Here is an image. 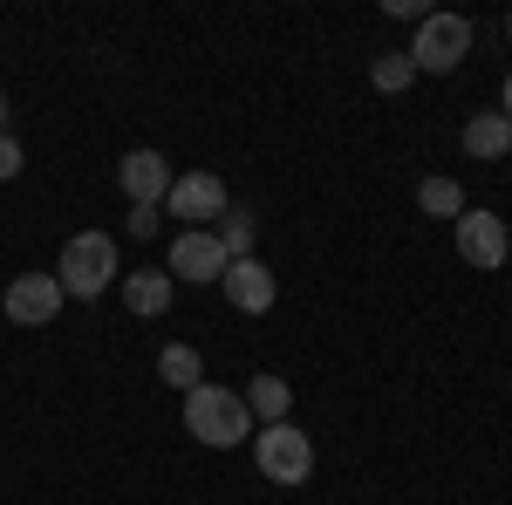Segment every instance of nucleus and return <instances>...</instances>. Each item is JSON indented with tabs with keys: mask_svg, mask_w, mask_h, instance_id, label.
<instances>
[{
	"mask_svg": "<svg viewBox=\"0 0 512 505\" xmlns=\"http://www.w3.org/2000/svg\"><path fill=\"white\" fill-rule=\"evenodd\" d=\"M185 430H192L198 444H212V451H239V444H253V410H246V396L239 389H219V383H198L185 389Z\"/></svg>",
	"mask_w": 512,
	"mask_h": 505,
	"instance_id": "nucleus-1",
	"label": "nucleus"
},
{
	"mask_svg": "<svg viewBox=\"0 0 512 505\" xmlns=\"http://www.w3.org/2000/svg\"><path fill=\"white\" fill-rule=\"evenodd\" d=\"M55 280H62L69 301H103L110 280H123L117 239H110V233H76L69 246H62V260H55Z\"/></svg>",
	"mask_w": 512,
	"mask_h": 505,
	"instance_id": "nucleus-2",
	"label": "nucleus"
},
{
	"mask_svg": "<svg viewBox=\"0 0 512 505\" xmlns=\"http://www.w3.org/2000/svg\"><path fill=\"white\" fill-rule=\"evenodd\" d=\"M253 465H260V478L267 485H308L315 478V437L294 424H260L253 430Z\"/></svg>",
	"mask_w": 512,
	"mask_h": 505,
	"instance_id": "nucleus-3",
	"label": "nucleus"
},
{
	"mask_svg": "<svg viewBox=\"0 0 512 505\" xmlns=\"http://www.w3.org/2000/svg\"><path fill=\"white\" fill-rule=\"evenodd\" d=\"M403 55L417 62V76H451L472 55V21L465 14H431V21H417V41Z\"/></svg>",
	"mask_w": 512,
	"mask_h": 505,
	"instance_id": "nucleus-4",
	"label": "nucleus"
},
{
	"mask_svg": "<svg viewBox=\"0 0 512 505\" xmlns=\"http://www.w3.org/2000/svg\"><path fill=\"white\" fill-rule=\"evenodd\" d=\"M451 239H458V260L478 273H499L512 260V226L499 219V212H478V205H465L458 219H451Z\"/></svg>",
	"mask_w": 512,
	"mask_h": 505,
	"instance_id": "nucleus-5",
	"label": "nucleus"
},
{
	"mask_svg": "<svg viewBox=\"0 0 512 505\" xmlns=\"http://www.w3.org/2000/svg\"><path fill=\"white\" fill-rule=\"evenodd\" d=\"M226 185L212 178V171H178L171 178V192H164V212L171 219H185V233H212L219 219H226Z\"/></svg>",
	"mask_w": 512,
	"mask_h": 505,
	"instance_id": "nucleus-6",
	"label": "nucleus"
},
{
	"mask_svg": "<svg viewBox=\"0 0 512 505\" xmlns=\"http://www.w3.org/2000/svg\"><path fill=\"white\" fill-rule=\"evenodd\" d=\"M62 308H69V294H62L55 273H14L7 294H0V314H7L14 328H48Z\"/></svg>",
	"mask_w": 512,
	"mask_h": 505,
	"instance_id": "nucleus-7",
	"label": "nucleus"
},
{
	"mask_svg": "<svg viewBox=\"0 0 512 505\" xmlns=\"http://www.w3.org/2000/svg\"><path fill=\"white\" fill-rule=\"evenodd\" d=\"M226 267H233V260H226L219 233H185V226H178L171 253H164V273H171V280H192V287H219Z\"/></svg>",
	"mask_w": 512,
	"mask_h": 505,
	"instance_id": "nucleus-8",
	"label": "nucleus"
},
{
	"mask_svg": "<svg viewBox=\"0 0 512 505\" xmlns=\"http://www.w3.org/2000/svg\"><path fill=\"white\" fill-rule=\"evenodd\" d=\"M171 164H164V151H151V144H137V151H123L117 164V192L130 198V205H164V192H171Z\"/></svg>",
	"mask_w": 512,
	"mask_h": 505,
	"instance_id": "nucleus-9",
	"label": "nucleus"
},
{
	"mask_svg": "<svg viewBox=\"0 0 512 505\" xmlns=\"http://www.w3.org/2000/svg\"><path fill=\"white\" fill-rule=\"evenodd\" d=\"M219 287H226V301H233L239 314H267L280 301V280H274V267H267L260 253H253V260H233Z\"/></svg>",
	"mask_w": 512,
	"mask_h": 505,
	"instance_id": "nucleus-10",
	"label": "nucleus"
},
{
	"mask_svg": "<svg viewBox=\"0 0 512 505\" xmlns=\"http://www.w3.org/2000/svg\"><path fill=\"white\" fill-rule=\"evenodd\" d=\"M123 308L137 314V321H158V314H171V301H178V280L164 267H144V273H123Z\"/></svg>",
	"mask_w": 512,
	"mask_h": 505,
	"instance_id": "nucleus-11",
	"label": "nucleus"
},
{
	"mask_svg": "<svg viewBox=\"0 0 512 505\" xmlns=\"http://www.w3.org/2000/svg\"><path fill=\"white\" fill-rule=\"evenodd\" d=\"M465 157H472V164H499V157H512V117L478 110V117L465 123Z\"/></svg>",
	"mask_w": 512,
	"mask_h": 505,
	"instance_id": "nucleus-12",
	"label": "nucleus"
},
{
	"mask_svg": "<svg viewBox=\"0 0 512 505\" xmlns=\"http://www.w3.org/2000/svg\"><path fill=\"white\" fill-rule=\"evenodd\" d=\"M239 396H246V410H253V424H287V410H294V389L280 383L274 369H260L253 383L239 389Z\"/></svg>",
	"mask_w": 512,
	"mask_h": 505,
	"instance_id": "nucleus-13",
	"label": "nucleus"
},
{
	"mask_svg": "<svg viewBox=\"0 0 512 505\" xmlns=\"http://www.w3.org/2000/svg\"><path fill=\"white\" fill-rule=\"evenodd\" d=\"M158 376H164V389H198L205 383V362H198L192 342H164L158 349Z\"/></svg>",
	"mask_w": 512,
	"mask_h": 505,
	"instance_id": "nucleus-14",
	"label": "nucleus"
},
{
	"mask_svg": "<svg viewBox=\"0 0 512 505\" xmlns=\"http://www.w3.org/2000/svg\"><path fill=\"white\" fill-rule=\"evenodd\" d=\"M219 246H226V260H253V246H260V219L246 212V205H226V219L212 226Z\"/></svg>",
	"mask_w": 512,
	"mask_h": 505,
	"instance_id": "nucleus-15",
	"label": "nucleus"
},
{
	"mask_svg": "<svg viewBox=\"0 0 512 505\" xmlns=\"http://www.w3.org/2000/svg\"><path fill=\"white\" fill-rule=\"evenodd\" d=\"M417 205H424L431 219H458V212H465V185H458V178H424V185H417Z\"/></svg>",
	"mask_w": 512,
	"mask_h": 505,
	"instance_id": "nucleus-16",
	"label": "nucleus"
},
{
	"mask_svg": "<svg viewBox=\"0 0 512 505\" xmlns=\"http://www.w3.org/2000/svg\"><path fill=\"white\" fill-rule=\"evenodd\" d=\"M369 82H376L383 96H403V89L417 82V62H410L403 48H390V55H376V62H369Z\"/></svg>",
	"mask_w": 512,
	"mask_h": 505,
	"instance_id": "nucleus-17",
	"label": "nucleus"
},
{
	"mask_svg": "<svg viewBox=\"0 0 512 505\" xmlns=\"http://www.w3.org/2000/svg\"><path fill=\"white\" fill-rule=\"evenodd\" d=\"M130 239H158V226H164V205H130Z\"/></svg>",
	"mask_w": 512,
	"mask_h": 505,
	"instance_id": "nucleus-18",
	"label": "nucleus"
},
{
	"mask_svg": "<svg viewBox=\"0 0 512 505\" xmlns=\"http://www.w3.org/2000/svg\"><path fill=\"white\" fill-rule=\"evenodd\" d=\"M21 164H28L21 144H14V137H0V185H7V178H21Z\"/></svg>",
	"mask_w": 512,
	"mask_h": 505,
	"instance_id": "nucleus-19",
	"label": "nucleus"
},
{
	"mask_svg": "<svg viewBox=\"0 0 512 505\" xmlns=\"http://www.w3.org/2000/svg\"><path fill=\"white\" fill-rule=\"evenodd\" d=\"M383 14H396V21H431L424 0H383Z\"/></svg>",
	"mask_w": 512,
	"mask_h": 505,
	"instance_id": "nucleus-20",
	"label": "nucleus"
},
{
	"mask_svg": "<svg viewBox=\"0 0 512 505\" xmlns=\"http://www.w3.org/2000/svg\"><path fill=\"white\" fill-rule=\"evenodd\" d=\"M499 117H512V76H506V96H499Z\"/></svg>",
	"mask_w": 512,
	"mask_h": 505,
	"instance_id": "nucleus-21",
	"label": "nucleus"
},
{
	"mask_svg": "<svg viewBox=\"0 0 512 505\" xmlns=\"http://www.w3.org/2000/svg\"><path fill=\"white\" fill-rule=\"evenodd\" d=\"M0 137H7V96H0Z\"/></svg>",
	"mask_w": 512,
	"mask_h": 505,
	"instance_id": "nucleus-22",
	"label": "nucleus"
},
{
	"mask_svg": "<svg viewBox=\"0 0 512 505\" xmlns=\"http://www.w3.org/2000/svg\"><path fill=\"white\" fill-rule=\"evenodd\" d=\"M506 35H512V14H506Z\"/></svg>",
	"mask_w": 512,
	"mask_h": 505,
	"instance_id": "nucleus-23",
	"label": "nucleus"
}]
</instances>
